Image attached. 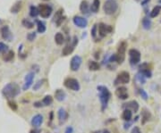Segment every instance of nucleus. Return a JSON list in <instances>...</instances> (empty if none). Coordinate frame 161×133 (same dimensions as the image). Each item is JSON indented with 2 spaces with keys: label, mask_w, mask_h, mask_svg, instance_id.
I'll return each instance as SVG.
<instances>
[{
  "label": "nucleus",
  "mask_w": 161,
  "mask_h": 133,
  "mask_svg": "<svg viewBox=\"0 0 161 133\" xmlns=\"http://www.w3.org/2000/svg\"><path fill=\"white\" fill-rule=\"evenodd\" d=\"M117 8H118V5L115 0H107V1L105 2V4L103 6L104 13L107 15L114 14L116 12Z\"/></svg>",
  "instance_id": "3"
},
{
  "label": "nucleus",
  "mask_w": 161,
  "mask_h": 133,
  "mask_svg": "<svg viewBox=\"0 0 161 133\" xmlns=\"http://www.w3.org/2000/svg\"><path fill=\"white\" fill-rule=\"evenodd\" d=\"M42 103L44 106H50L52 103H53V97L51 96H46L44 98H43V100H42Z\"/></svg>",
  "instance_id": "35"
},
{
  "label": "nucleus",
  "mask_w": 161,
  "mask_h": 133,
  "mask_svg": "<svg viewBox=\"0 0 161 133\" xmlns=\"http://www.w3.org/2000/svg\"><path fill=\"white\" fill-rule=\"evenodd\" d=\"M123 107L124 109H129V110H131L132 112H134V113H137L139 111V104L135 100L130 101L127 104H124Z\"/></svg>",
  "instance_id": "18"
},
{
  "label": "nucleus",
  "mask_w": 161,
  "mask_h": 133,
  "mask_svg": "<svg viewBox=\"0 0 161 133\" xmlns=\"http://www.w3.org/2000/svg\"><path fill=\"white\" fill-rule=\"evenodd\" d=\"M55 42L58 46L63 45V43L65 42V37H64V35L62 34L61 32H57V34L55 35Z\"/></svg>",
  "instance_id": "26"
},
{
  "label": "nucleus",
  "mask_w": 161,
  "mask_h": 133,
  "mask_svg": "<svg viewBox=\"0 0 161 133\" xmlns=\"http://www.w3.org/2000/svg\"><path fill=\"white\" fill-rule=\"evenodd\" d=\"M64 85L65 88L74 91H79L81 89L79 81L74 78H66L64 81Z\"/></svg>",
  "instance_id": "6"
},
{
  "label": "nucleus",
  "mask_w": 161,
  "mask_h": 133,
  "mask_svg": "<svg viewBox=\"0 0 161 133\" xmlns=\"http://www.w3.org/2000/svg\"><path fill=\"white\" fill-rule=\"evenodd\" d=\"M0 33H1V36L2 38L6 40V41H12L13 39V35L12 31L10 30V28L9 26L6 25V26H3L1 29H0Z\"/></svg>",
  "instance_id": "11"
},
{
  "label": "nucleus",
  "mask_w": 161,
  "mask_h": 133,
  "mask_svg": "<svg viewBox=\"0 0 161 133\" xmlns=\"http://www.w3.org/2000/svg\"><path fill=\"white\" fill-rule=\"evenodd\" d=\"M22 4H23V2L21 1V0H19V1H17V2L11 7L10 12H11L12 13H18L20 12L21 8H22Z\"/></svg>",
  "instance_id": "24"
},
{
  "label": "nucleus",
  "mask_w": 161,
  "mask_h": 133,
  "mask_svg": "<svg viewBox=\"0 0 161 133\" xmlns=\"http://www.w3.org/2000/svg\"><path fill=\"white\" fill-rule=\"evenodd\" d=\"M159 4H161V0H159Z\"/></svg>",
  "instance_id": "51"
},
{
  "label": "nucleus",
  "mask_w": 161,
  "mask_h": 133,
  "mask_svg": "<svg viewBox=\"0 0 161 133\" xmlns=\"http://www.w3.org/2000/svg\"><path fill=\"white\" fill-rule=\"evenodd\" d=\"M44 1H48V0H44Z\"/></svg>",
  "instance_id": "52"
},
{
  "label": "nucleus",
  "mask_w": 161,
  "mask_h": 133,
  "mask_svg": "<svg viewBox=\"0 0 161 133\" xmlns=\"http://www.w3.org/2000/svg\"><path fill=\"white\" fill-rule=\"evenodd\" d=\"M82 57L79 56H73V58L71 59V62H70V68L72 71L74 72H76L80 69L81 65H82Z\"/></svg>",
  "instance_id": "10"
},
{
  "label": "nucleus",
  "mask_w": 161,
  "mask_h": 133,
  "mask_svg": "<svg viewBox=\"0 0 161 133\" xmlns=\"http://www.w3.org/2000/svg\"><path fill=\"white\" fill-rule=\"evenodd\" d=\"M97 30H98V25H97V24L93 25V28L91 29V36H92V38H93V39H96Z\"/></svg>",
  "instance_id": "41"
},
{
  "label": "nucleus",
  "mask_w": 161,
  "mask_h": 133,
  "mask_svg": "<svg viewBox=\"0 0 161 133\" xmlns=\"http://www.w3.org/2000/svg\"><path fill=\"white\" fill-rule=\"evenodd\" d=\"M44 81H45V80H40L39 81H37V83H35V85L33 87V89L34 90H38L43 85V82Z\"/></svg>",
  "instance_id": "38"
},
{
  "label": "nucleus",
  "mask_w": 161,
  "mask_h": 133,
  "mask_svg": "<svg viewBox=\"0 0 161 133\" xmlns=\"http://www.w3.org/2000/svg\"><path fill=\"white\" fill-rule=\"evenodd\" d=\"M137 1H139L141 4V6H146L150 1V0H137Z\"/></svg>",
  "instance_id": "46"
},
{
  "label": "nucleus",
  "mask_w": 161,
  "mask_h": 133,
  "mask_svg": "<svg viewBox=\"0 0 161 133\" xmlns=\"http://www.w3.org/2000/svg\"><path fill=\"white\" fill-rule=\"evenodd\" d=\"M30 133H40V130L38 129H33L30 131Z\"/></svg>",
  "instance_id": "48"
},
{
  "label": "nucleus",
  "mask_w": 161,
  "mask_h": 133,
  "mask_svg": "<svg viewBox=\"0 0 161 133\" xmlns=\"http://www.w3.org/2000/svg\"><path fill=\"white\" fill-rule=\"evenodd\" d=\"M129 61L131 65L134 66L138 64L140 62V53L137 50V49H130L129 50Z\"/></svg>",
  "instance_id": "9"
},
{
  "label": "nucleus",
  "mask_w": 161,
  "mask_h": 133,
  "mask_svg": "<svg viewBox=\"0 0 161 133\" xmlns=\"http://www.w3.org/2000/svg\"><path fill=\"white\" fill-rule=\"evenodd\" d=\"M2 94L6 99H11L20 94V87L16 83H8L2 89Z\"/></svg>",
  "instance_id": "1"
},
{
  "label": "nucleus",
  "mask_w": 161,
  "mask_h": 133,
  "mask_svg": "<svg viewBox=\"0 0 161 133\" xmlns=\"http://www.w3.org/2000/svg\"><path fill=\"white\" fill-rule=\"evenodd\" d=\"M40 14V12H39V8L36 7L34 6H30V16L32 18H36L37 16Z\"/></svg>",
  "instance_id": "27"
},
{
  "label": "nucleus",
  "mask_w": 161,
  "mask_h": 133,
  "mask_svg": "<svg viewBox=\"0 0 161 133\" xmlns=\"http://www.w3.org/2000/svg\"><path fill=\"white\" fill-rule=\"evenodd\" d=\"M22 24H23V27H25L27 29H32L34 27V23L31 21H30L29 19H26V18H24L22 21Z\"/></svg>",
  "instance_id": "33"
},
{
  "label": "nucleus",
  "mask_w": 161,
  "mask_h": 133,
  "mask_svg": "<svg viewBox=\"0 0 161 133\" xmlns=\"http://www.w3.org/2000/svg\"><path fill=\"white\" fill-rule=\"evenodd\" d=\"M73 22L74 23V25H76L79 28H86L88 25V21L87 19H85L84 17H82V16H74Z\"/></svg>",
  "instance_id": "14"
},
{
  "label": "nucleus",
  "mask_w": 161,
  "mask_h": 133,
  "mask_svg": "<svg viewBox=\"0 0 161 133\" xmlns=\"http://www.w3.org/2000/svg\"><path fill=\"white\" fill-rule=\"evenodd\" d=\"M33 106H34L35 107H37V108H40V107H43V106H45L43 105V103H42L41 101H38V102H35Z\"/></svg>",
  "instance_id": "44"
},
{
  "label": "nucleus",
  "mask_w": 161,
  "mask_h": 133,
  "mask_svg": "<svg viewBox=\"0 0 161 133\" xmlns=\"http://www.w3.org/2000/svg\"><path fill=\"white\" fill-rule=\"evenodd\" d=\"M33 79H34V72H30L25 76V82L23 86V90H27L30 88L32 82H33Z\"/></svg>",
  "instance_id": "17"
},
{
  "label": "nucleus",
  "mask_w": 161,
  "mask_h": 133,
  "mask_svg": "<svg viewBox=\"0 0 161 133\" xmlns=\"http://www.w3.org/2000/svg\"><path fill=\"white\" fill-rule=\"evenodd\" d=\"M139 92H140V95L141 96V97L144 99V100H147L148 99V94L145 92V90L144 89H140Z\"/></svg>",
  "instance_id": "42"
},
{
  "label": "nucleus",
  "mask_w": 161,
  "mask_h": 133,
  "mask_svg": "<svg viewBox=\"0 0 161 133\" xmlns=\"http://www.w3.org/2000/svg\"><path fill=\"white\" fill-rule=\"evenodd\" d=\"M112 30H113V28L110 25H106L103 23H100L99 24V34L101 38L106 37L109 33L112 32Z\"/></svg>",
  "instance_id": "12"
},
{
  "label": "nucleus",
  "mask_w": 161,
  "mask_h": 133,
  "mask_svg": "<svg viewBox=\"0 0 161 133\" xmlns=\"http://www.w3.org/2000/svg\"><path fill=\"white\" fill-rule=\"evenodd\" d=\"M8 106H9V107H10L13 111H16L17 108H18V106H17L16 103H15L14 101H13V100H9V101H8Z\"/></svg>",
  "instance_id": "39"
},
{
  "label": "nucleus",
  "mask_w": 161,
  "mask_h": 133,
  "mask_svg": "<svg viewBox=\"0 0 161 133\" xmlns=\"http://www.w3.org/2000/svg\"><path fill=\"white\" fill-rule=\"evenodd\" d=\"M65 17L64 16V10L62 8H60L59 10H57L54 15V21L56 22V24L57 27H60L62 23L65 21Z\"/></svg>",
  "instance_id": "13"
},
{
  "label": "nucleus",
  "mask_w": 161,
  "mask_h": 133,
  "mask_svg": "<svg viewBox=\"0 0 161 133\" xmlns=\"http://www.w3.org/2000/svg\"><path fill=\"white\" fill-rule=\"evenodd\" d=\"M50 121H53V112L50 113Z\"/></svg>",
  "instance_id": "49"
},
{
  "label": "nucleus",
  "mask_w": 161,
  "mask_h": 133,
  "mask_svg": "<svg viewBox=\"0 0 161 133\" xmlns=\"http://www.w3.org/2000/svg\"><path fill=\"white\" fill-rule=\"evenodd\" d=\"M116 95L117 96V97H119L122 100H125V99L128 98V92H127V89L125 87H119L116 89Z\"/></svg>",
  "instance_id": "16"
},
{
  "label": "nucleus",
  "mask_w": 161,
  "mask_h": 133,
  "mask_svg": "<svg viewBox=\"0 0 161 133\" xmlns=\"http://www.w3.org/2000/svg\"><path fill=\"white\" fill-rule=\"evenodd\" d=\"M145 70H151V64H150L149 63H143L139 66V72Z\"/></svg>",
  "instance_id": "34"
},
{
  "label": "nucleus",
  "mask_w": 161,
  "mask_h": 133,
  "mask_svg": "<svg viewBox=\"0 0 161 133\" xmlns=\"http://www.w3.org/2000/svg\"><path fill=\"white\" fill-rule=\"evenodd\" d=\"M142 27L145 30H150L151 28V21L149 17H144L142 19Z\"/></svg>",
  "instance_id": "32"
},
{
  "label": "nucleus",
  "mask_w": 161,
  "mask_h": 133,
  "mask_svg": "<svg viewBox=\"0 0 161 133\" xmlns=\"http://www.w3.org/2000/svg\"><path fill=\"white\" fill-rule=\"evenodd\" d=\"M98 91L99 92V100L101 103V110L104 111L109 105V101L111 97V93L106 87L105 86H98Z\"/></svg>",
  "instance_id": "2"
},
{
  "label": "nucleus",
  "mask_w": 161,
  "mask_h": 133,
  "mask_svg": "<svg viewBox=\"0 0 161 133\" xmlns=\"http://www.w3.org/2000/svg\"><path fill=\"white\" fill-rule=\"evenodd\" d=\"M126 47H127L126 42L123 41L117 48V53L116 55V63L118 64H122L125 59V51H126Z\"/></svg>",
  "instance_id": "5"
},
{
  "label": "nucleus",
  "mask_w": 161,
  "mask_h": 133,
  "mask_svg": "<svg viewBox=\"0 0 161 133\" xmlns=\"http://www.w3.org/2000/svg\"><path fill=\"white\" fill-rule=\"evenodd\" d=\"M136 80L140 82V83H141V84H144V83L146 82V78L143 76L140 72H138L137 74H136Z\"/></svg>",
  "instance_id": "36"
},
{
  "label": "nucleus",
  "mask_w": 161,
  "mask_h": 133,
  "mask_svg": "<svg viewBox=\"0 0 161 133\" xmlns=\"http://www.w3.org/2000/svg\"><path fill=\"white\" fill-rule=\"evenodd\" d=\"M8 50V46L6 45L5 43L3 42H0V53H3V54H6Z\"/></svg>",
  "instance_id": "37"
},
{
  "label": "nucleus",
  "mask_w": 161,
  "mask_h": 133,
  "mask_svg": "<svg viewBox=\"0 0 161 133\" xmlns=\"http://www.w3.org/2000/svg\"><path fill=\"white\" fill-rule=\"evenodd\" d=\"M68 113L64 109V108H60L57 112V117H58V122L60 125H63L68 119Z\"/></svg>",
  "instance_id": "15"
},
{
  "label": "nucleus",
  "mask_w": 161,
  "mask_h": 133,
  "mask_svg": "<svg viewBox=\"0 0 161 133\" xmlns=\"http://www.w3.org/2000/svg\"><path fill=\"white\" fill-rule=\"evenodd\" d=\"M88 66H89V69L91 71H98L100 68V65L95 61H89Z\"/></svg>",
  "instance_id": "29"
},
{
  "label": "nucleus",
  "mask_w": 161,
  "mask_h": 133,
  "mask_svg": "<svg viewBox=\"0 0 161 133\" xmlns=\"http://www.w3.org/2000/svg\"><path fill=\"white\" fill-rule=\"evenodd\" d=\"M131 133H141V131H140V129L139 127L135 126V127H133V129H132Z\"/></svg>",
  "instance_id": "45"
},
{
  "label": "nucleus",
  "mask_w": 161,
  "mask_h": 133,
  "mask_svg": "<svg viewBox=\"0 0 161 133\" xmlns=\"http://www.w3.org/2000/svg\"><path fill=\"white\" fill-rule=\"evenodd\" d=\"M131 80L130 73L127 72H120L117 76L116 79L115 80V85H119V84H127L129 83Z\"/></svg>",
  "instance_id": "8"
},
{
  "label": "nucleus",
  "mask_w": 161,
  "mask_h": 133,
  "mask_svg": "<svg viewBox=\"0 0 161 133\" xmlns=\"http://www.w3.org/2000/svg\"><path fill=\"white\" fill-rule=\"evenodd\" d=\"M36 23H37V31L39 33H44L46 31V24L39 20H36Z\"/></svg>",
  "instance_id": "25"
},
{
  "label": "nucleus",
  "mask_w": 161,
  "mask_h": 133,
  "mask_svg": "<svg viewBox=\"0 0 161 133\" xmlns=\"http://www.w3.org/2000/svg\"><path fill=\"white\" fill-rule=\"evenodd\" d=\"M55 97H56V99H57V101L62 102V101H64L65 99L66 94H65V92L64 90H62V89H57L56 92H55Z\"/></svg>",
  "instance_id": "20"
},
{
  "label": "nucleus",
  "mask_w": 161,
  "mask_h": 133,
  "mask_svg": "<svg viewBox=\"0 0 161 133\" xmlns=\"http://www.w3.org/2000/svg\"><path fill=\"white\" fill-rule=\"evenodd\" d=\"M43 122V116L41 114H37L32 117L31 119V125L35 128L40 127Z\"/></svg>",
  "instance_id": "19"
},
{
  "label": "nucleus",
  "mask_w": 161,
  "mask_h": 133,
  "mask_svg": "<svg viewBox=\"0 0 161 133\" xmlns=\"http://www.w3.org/2000/svg\"><path fill=\"white\" fill-rule=\"evenodd\" d=\"M36 36H37V33H36L35 31L34 32H30L29 34L27 35V39L29 41H33L36 38Z\"/></svg>",
  "instance_id": "40"
},
{
  "label": "nucleus",
  "mask_w": 161,
  "mask_h": 133,
  "mask_svg": "<svg viewBox=\"0 0 161 133\" xmlns=\"http://www.w3.org/2000/svg\"><path fill=\"white\" fill-rule=\"evenodd\" d=\"M13 57H14V52H13V50H9V51H7V52L4 55L3 59H4V61H6V62H10V61H12V60L13 59Z\"/></svg>",
  "instance_id": "31"
},
{
  "label": "nucleus",
  "mask_w": 161,
  "mask_h": 133,
  "mask_svg": "<svg viewBox=\"0 0 161 133\" xmlns=\"http://www.w3.org/2000/svg\"><path fill=\"white\" fill-rule=\"evenodd\" d=\"M23 44L19 46V57H21V58H25V57L27 56V55L23 53Z\"/></svg>",
  "instance_id": "43"
},
{
  "label": "nucleus",
  "mask_w": 161,
  "mask_h": 133,
  "mask_svg": "<svg viewBox=\"0 0 161 133\" xmlns=\"http://www.w3.org/2000/svg\"><path fill=\"white\" fill-rule=\"evenodd\" d=\"M122 118L125 121V122H131L132 118H133V112L129 109H124L122 114Z\"/></svg>",
  "instance_id": "21"
},
{
  "label": "nucleus",
  "mask_w": 161,
  "mask_h": 133,
  "mask_svg": "<svg viewBox=\"0 0 161 133\" xmlns=\"http://www.w3.org/2000/svg\"><path fill=\"white\" fill-rule=\"evenodd\" d=\"M65 133H74V129L72 127H67L65 129Z\"/></svg>",
  "instance_id": "47"
},
{
  "label": "nucleus",
  "mask_w": 161,
  "mask_h": 133,
  "mask_svg": "<svg viewBox=\"0 0 161 133\" xmlns=\"http://www.w3.org/2000/svg\"><path fill=\"white\" fill-rule=\"evenodd\" d=\"M78 44V39L76 36H74L73 39H72L71 41H69L65 46L63 48L62 50V55L64 56H69L70 54L73 53V51L74 50V47L76 46V45Z\"/></svg>",
  "instance_id": "4"
},
{
  "label": "nucleus",
  "mask_w": 161,
  "mask_h": 133,
  "mask_svg": "<svg viewBox=\"0 0 161 133\" xmlns=\"http://www.w3.org/2000/svg\"><path fill=\"white\" fill-rule=\"evenodd\" d=\"M161 12V6H156L150 12V16L151 18H155L157 16H158V14L160 13Z\"/></svg>",
  "instance_id": "28"
},
{
  "label": "nucleus",
  "mask_w": 161,
  "mask_h": 133,
  "mask_svg": "<svg viewBox=\"0 0 161 133\" xmlns=\"http://www.w3.org/2000/svg\"><path fill=\"white\" fill-rule=\"evenodd\" d=\"M39 8V12H40V15L42 18L47 19L48 17H50V15L52 14L53 12V8L51 6L47 5V4H40L38 6Z\"/></svg>",
  "instance_id": "7"
},
{
  "label": "nucleus",
  "mask_w": 161,
  "mask_h": 133,
  "mask_svg": "<svg viewBox=\"0 0 161 133\" xmlns=\"http://www.w3.org/2000/svg\"><path fill=\"white\" fill-rule=\"evenodd\" d=\"M80 10L82 13L84 14H88L89 13V11L91 10V7L89 6V4L86 0H83V1L81 3L80 5Z\"/></svg>",
  "instance_id": "23"
},
{
  "label": "nucleus",
  "mask_w": 161,
  "mask_h": 133,
  "mask_svg": "<svg viewBox=\"0 0 161 133\" xmlns=\"http://www.w3.org/2000/svg\"><path fill=\"white\" fill-rule=\"evenodd\" d=\"M99 133H109V130H106V129H105V130H103V131H99Z\"/></svg>",
  "instance_id": "50"
},
{
  "label": "nucleus",
  "mask_w": 161,
  "mask_h": 133,
  "mask_svg": "<svg viewBox=\"0 0 161 133\" xmlns=\"http://www.w3.org/2000/svg\"><path fill=\"white\" fill-rule=\"evenodd\" d=\"M150 117H151L150 113L148 110L144 109V110H143V111L141 112V119H142L141 123H142V124H145L148 121H150Z\"/></svg>",
  "instance_id": "22"
},
{
  "label": "nucleus",
  "mask_w": 161,
  "mask_h": 133,
  "mask_svg": "<svg viewBox=\"0 0 161 133\" xmlns=\"http://www.w3.org/2000/svg\"><path fill=\"white\" fill-rule=\"evenodd\" d=\"M99 5H100L99 0H93V3L91 6V11L94 13H98V11L99 9Z\"/></svg>",
  "instance_id": "30"
}]
</instances>
